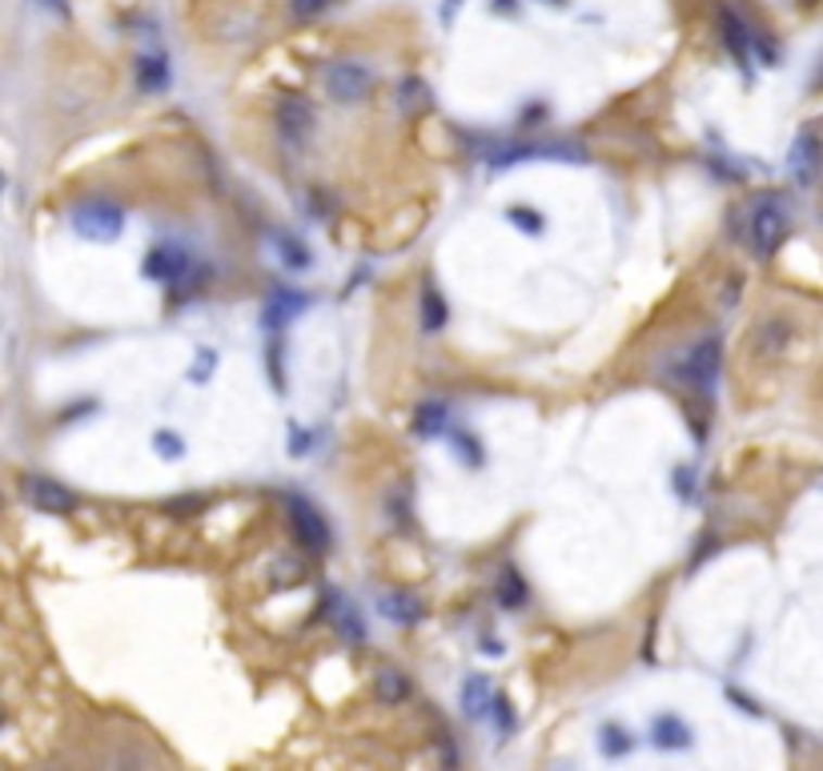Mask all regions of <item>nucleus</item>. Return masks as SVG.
Listing matches in <instances>:
<instances>
[{
  "label": "nucleus",
  "instance_id": "23",
  "mask_svg": "<svg viewBox=\"0 0 823 771\" xmlns=\"http://www.w3.org/2000/svg\"><path fill=\"white\" fill-rule=\"evenodd\" d=\"M506 217H510V222H515L518 229H527V233H543V226H546L539 213H534V210H522V205H510V210H506Z\"/></svg>",
  "mask_w": 823,
  "mask_h": 771
},
{
  "label": "nucleus",
  "instance_id": "18",
  "mask_svg": "<svg viewBox=\"0 0 823 771\" xmlns=\"http://www.w3.org/2000/svg\"><path fill=\"white\" fill-rule=\"evenodd\" d=\"M373 695H378L385 707L402 704V699L410 695V683H406V675H402V671H394V667H382V671H378V679H373Z\"/></svg>",
  "mask_w": 823,
  "mask_h": 771
},
{
  "label": "nucleus",
  "instance_id": "13",
  "mask_svg": "<svg viewBox=\"0 0 823 771\" xmlns=\"http://www.w3.org/2000/svg\"><path fill=\"white\" fill-rule=\"evenodd\" d=\"M378 607H382V615L390 623H402V627L422 619V598H414L410 591H385V595L378 598Z\"/></svg>",
  "mask_w": 823,
  "mask_h": 771
},
{
  "label": "nucleus",
  "instance_id": "12",
  "mask_svg": "<svg viewBox=\"0 0 823 771\" xmlns=\"http://www.w3.org/2000/svg\"><path fill=\"white\" fill-rule=\"evenodd\" d=\"M134 77L141 93H161V89H169V61L161 53H141L134 65Z\"/></svg>",
  "mask_w": 823,
  "mask_h": 771
},
{
  "label": "nucleus",
  "instance_id": "32",
  "mask_svg": "<svg viewBox=\"0 0 823 771\" xmlns=\"http://www.w3.org/2000/svg\"><path fill=\"white\" fill-rule=\"evenodd\" d=\"M543 4H555V9H562V4H567V0H543Z\"/></svg>",
  "mask_w": 823,
  "mask_h": 771
},
{
  "label": "nucleus",
  "instance_id": "3",
  "mask_svg": "<svg viewBox=\"0 0 823 771\" xmlns=\"http://www.w3.org/2000/svg\"><path fill=\"white\" fill-rule=\"evenodd\" d=\"M370 68L358 65V61H333L330 68H326V93L338 101V105H354V101H362V97L370 93Z\"/></svg>",
  "mask_w": 823,
  "mask_h": 771
},
{
  "label": "nucleus",
  "instance_id": "2",
  "mask_svg": "<svg viewBox=\"0 0 823 771\" xmlns=\"http://www.w3.org/2000/svg\"><path fill=\"white\" fill-rule=\"evenodd\" d=\"M787 238V210L780 201H759L756 213H751V245H756L759 257H771V253L784 245Z\"/></svg>",
  "mask_w": 823,
  "mask_h": 771
},
{
  "label": "nucleus",
  "instance_id": "24",
  "mask_svg": "<svg viewBox=\"0 0 823 771\" xmlns=\"http://www.w3.org/2000/svg\"><path fill=\"white\" fill-rule=\"evenodd\" d=\"M333 0H290V16L293 21H314V16H321Z\"/></svg>",
  "mask_w": 823,
  "mask_h": 771
},
{
  "label": "nucleus",
  "instance_id": "20",
  "mask_svg": "<svg viewBox=\"0 0 823 771\" xmlns=\"http://www.w3.org/2000/svg\"><path fill=\"white\" fill-rule=\"evenodd\" d=\"M451 321V309H446V302L439 298V290H422V326L430 333L442 330Z\"/></svg>",
  "mask_w": 823,
  "mask_h": 771
},
{
  "label": "nucleus",
  "instance_id": "28",
  "mask_svg": "<svg viewBox=\"0 0 823 771\" xmlns=\"http://www.w3.org/2000/svg\"><path fill=\"white\" fill-rule=\"evenodd\" d=\"M451 439L458 442V454H463L466 463H470V466H479V463H482V454H479V442L470 439V434H463V430H451Z\"/></svg>",
  "mask_w": 823,
  "mask_h": 771
},
{
  "label": "nucleus",
  "instance_id": "5",
  "mask_svg": "<svg viewBox=\"0 0 823 771\" xmlns=\"http://www.w3.org/2000/svg\"><path fill=\"white\" fill-rule=\"evenodd\" d=\"M290 527H293V539L306 546V551H314V555H321V551L330 546V527H326V519L318 515V506H309L306 498H297V494L290 498Z\"/></svg>",
  "mask_w": 823,
  "mask_h": 771
},
{
  "label": "nucleus",
  "instance_id": "22",
  "mask_svg": "<svg viewBox=\"0 0 823 771\" xmlns=\"http://www.w3.org/2000/svg\"><path fill=\"white\" fill-rule=\"evenodd\" d=\"M278 253H281V266L290 269H309V250L290 233H278Z\"/></svg>",
  "mask_w": 823,
  "mask_h": 771
},
{
  "label": "nucleus",
  "instance_id": "26",
  "mask_svg": "<svg viewBox=\"0 0 823 771\" xmlns=\"http://www.w3.org/2000/svg\"><path fill=\"white\" fill-rule=\"evenodd\" d=\"M153 446H157V454H165V458H181V451H186L181 439L169 434V430H157V434H153Z\"/></svg>",
  "mask_w": 823,
  "mask_h": 771
},
{
  "label": "nucleus",
  "instance_id": "14",
  "mask_svg": "<svg viewBox=\"0 0 823 771\" xmlns=\"http://www.w3.org/2000/svg\"><path fill=\"white\" fill-rule=\"evenodd\" d=\"M651 740L655 747H663V751H683V747H691V728L679 716L667 711V716H655Z\"/></svg>",
  "mask_w": 823,
  "mask_h": 771
},
{
  "label": "nucleus",
  "instance_id": "16",
  "mask_svg": "<svg viewBox=\"0 0 823 771\" xmlns=\"http://www.w3.org/2000/svg\"><path fill=\"white\" fill-rule=\"evenodd\" d=\"M451 422V410H446V402L439 399H426L418 410H414V434L418 439H439L442 430Z\"/></svg>",
  "mask_w": 823,
  "mask_h": 771
},
{
  "label": "nucleus",
  "instance_id": "6",
  "mask_svg": "<svg viewBox=\"0 0 823 771\" xmlns=\"http://www.w3.org/2000/svg\"><path fill=\"white\" fill-rule=\"evenodd\" d=\"M25 498L37 506L40 515H73V510H77V494L68 491L65 482L45 479V475H28Z\"/></svg>",
  "mask_w": 823,
  "mask_h": 771
},
{
  "label": "nucleus",
  "instance_id": "8",
  "mask_svg": "<svg viewBox=\"0 0 823 771\" xmlns=\"http://www.w3.org/2000/svg\"><path fill=\"white\" fill-rule=\"evenodd\" d=\"M186 269H189V253L177 250V245H157V250H149V257H145L149 281H165V286H173V281L186 278Z\"/></svg>",
  "mask_w": 823,
  "mask_h": 771
},
{
  "label": "nucleus",
  "instance_id": "1",
  "mask_svg": "<svg viewBox=\"0 0 823 771\" xmlns=\"http://www.w3.org/2000/svg\"><path fill=\"white\" fill-rule=\"evenodd\" d=\"M68 222L77 229L80 238L89 241H117L121 229H125V210L113 205V201L97 198V201H80L77 210L68 213Z\"/></svg>",
  "mask_w": 823,
  "mask_h": 771
},
{
  "label": "nucleus",
  "instance_id": "19",
  "mask_svg": "<svg viewBox=\"0 0 823 771\" xmlns=\"http://www.w3.org/2000/svg\"><path fill=\"white\" fill-rule=\"evenodd\" d=\"M398 105L406 109V113H426V109H430V85L418 77H406L398 89Z\"/></svg>",
  "mask_w": 823,
  "mask_h": 771
},
{
  "label": "nucleus",
  "instance_id": "15",
  "mask_svg": "<svg viewBox=\"0 0 823 771\" xmlns=\"http://www.w3.org/2000/svg\"><path fill=\"white\" fill-rule=\"evenodd\" d=\"M309 306V298H302V293H286V290H274L269 293V302H266V326L269 330H278V326H286V321H293L302 309Z\"/></svg>",
  "mask_w": 823,
  "mask_h": 771
},
{
  "label": "nucleus",
  "instance_id": "29",
  "mask_svg": "<svg viewBox=\"0 0 823 771\" xmlns=\"http://www.w3.org/2000/svg\"><path fill=\"white\" fill-rule=\"evenodd\" d=\"M210 370H213V350H201V366L193 370V382H201V378H205Z\"/></svg>",
  "mask_w": 823,
  "mask_h": 771
},
{
  "label": "nucleus",
  "instance_id": "21",
  "mask_svg": "<svg viewBox=\"0 0 823 771\" xmlns=\"http://www.w3.org/2000/svg\"><path fill=\"white\" fill-rule=\"evenodd\" d=\"M498 603L510 607V611L527 603V583H522V574L518 571H503V579H498Z\"/></svg>",
  "mask_w": 823,
  "mask_h": 771
},
{
  "label": "nucleus",
  "instance_id": "11",
  "mask_svg": "<svg viewBox=\"0 0 823 771\" xmlns=\"http://www.w3.org/2000/svg\"><path fill=\"white\" fill-rule=\"evenodd\" d=\"M719 33H723V45H727V53L735 56L739 65H751V45H756V37L747 33V25L735 13H731V9H719Z\"/></svg>",
  "mask_w": 823,
  "mask_h": 771
},
{
  "label": "nucleus",
  "instance_id": "9",
  "mask_svg": "<svg viewBox=\"0 0 823 771\" xmlns=\"http://www.w3.org/2000/svg\"><path fill=\"white\" fill-rule=\"evenodd\" d=\"M278 129L293 141H302L309 137L314 129V105H309L306 97H281L278 101Z\"/></svg>",
  "mask_w": 823,
  "mask_h": 771
},
{
  "label": "nucleus",
  "instance_id": "30",
  "mask_svg": "<svg viewBox=\"0 0 823 771\" xmlns=\"http://www.w3.org/2000/svg\"><path fill=\"white\" fill-rule=\"evenodd\" d=\"M201 498H177V503H169V510H198Z\"/></svg>",
  "mask_w": 823,
  "mask_h": 771
},
{
  "label": "nucleus",
  "instance_id": "25",
  "mask_svg": "<svg viewBox=\"0 0 823 771\" xmlns=\"http://www.w3.org/2000/svg\"><path fill=\"white\" fill-rule=\"evenodd\" d=\"M626 751H631V740H626L619 728H603V756L619 759V756H626Z\"/></svg>",
  "mask_w": 823,
  "mask_h": 771
},
{
  "label": "nucleus",
  "instance_id": "7",
  "mask_svg": "<svg viewBox=\"0 0 823 771\" xmlns=\"http://www.w3.org/2000/svg\"><path fill=\"white\" fill-rule=\"evenodd\" d=\"M787 169H792V177H796V186H815L823 174V141L815 129H808V134H799L796 137V146H792V153H787Z\"/></svg>",
  "mask_w": 823,
  "mask_h": 771
},
{
  "label": "nucleus",
  "instance_id": "31",
  "mask_svg": "<svg viewBox=\"0 0 823 771\" xmlns=\"http://www.w3.org/2000/svg\"><path fill=\"white\" fill-rule=\"evenodd\" d=\"M49 9H56V13H65V0H45Z\"/></svg>",
  "mask_w": 823,
  "mask_h": 771
},
{
  "label": "nucleus",
  "instance_id": "4",
  "mask_svg": "<svg viewBox=\"0 0 823 771\" xmlns=\"http://www.w3.org/2000/svg\"><path fill=\"white\" fill-rule=\"evenodd\" d=\"M675 378L691 390H711L719 378V338H704L687 358L675 366Z\"/></svg>",
  "mask_w": 823,
  "mask_h": 771
},
{
  "label": "nucleus",
  "instance_id": "17",
  "mask_svg": "<svg viewBox=\"0 0 823 771\" xmlns=\"http://www.w3.org/2000/svg\"><path fill=\"white\" fill-rule=\"evenodd\" d=\"M491 707H494V692H491V683L482 675H470L463 683V711L470 719H482V716H491Z\"/></svg>",
  "mask_w": 823,
  "mask_h": 771
},
{
  "label": "nucleus",
  "instance_id": "10",
  "mask_svg": "<svg viewBox=\"0 0 823 771\" xmlns=\"http://www.w3.org/2000/svg\"><path fill=\"white\" fill-rule=\"evenodd\" d=\"M330 623L333 631L342 635V643H350V647H362V643H366V623H362L358 607L345 603L342 595H330Z\"/></svg>",
  "mask_w": 823,
  "mask_h": 771
},
{
  "label": "nucleus",
  "instance_id": "27",
  "mask_svg": "<svg viewBox=\"0 0 823 771\" xmlns=\"http://www.w3.org/2000/svg\"><path fill=\"white\" fill-rule=\"evenodd\" d=\"M491 716L494 723H498V732L510 735V728H515V711H510V704H506L503 695H494V707H491Z\"/></svg>",
  "mask_w": 823,
  "mask_h": 771
}]
</instances>
